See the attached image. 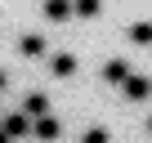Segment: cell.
Returning a JSON list of instances; mask_svg holds the SVG:
<instances>
[{"label":"cell","mask_w":152,"mask_h":143,"mask_svg":"<svg viewBox=\"0 0 152 143\" xmlns=\"http://www.w3.org/2000/svg\"><path fill=\"white\" fill-rule=\"evenodd\" d=\"M121 94H125L130 103H148V98H152V81L139 76V72H130V76L121 81Z\"/></svg>","instance_id":"6da1fadb"},{"label":"cell","mask_w":152,"mask_h":143,"mask_svg":"<svg viewBox=\"0 0 152 143\" xmlns=\"http://www.w3.org/2000/svg\"><path fill=\"white\" fill-rule=\"evenodd\" d=\"M31 134H36L40 143H54V139L63 134V121H58L54 112H45V116H31Z\"/></svg>","instance_id":"7a4b0ae2"},{"label":"cell","mask_w":152,"mask_h":143,"mask_svg":"<svg viewBox=\"0 0 152 143\" xmlns=\"http://www.w3.org/2000/svg\"><path fill=\"white\" fill-rule=\"evenodd\" d=\"M0 130H5L9 139H27L31 134V116L27 112H9V116H0Z\"/></svg>","instance_id":"3957f363"},{"label":"cell","mask_w":152,"mask_h":143,"mask_svg":"<svg viewBox=\"0 0 152 143\" xmlns=\"http://www.w3.org/2000/svg\"><path fill=\"white\" fill-rule=\"evenodd\" d=\"M130 72H134V67H130V58H107V63H103V81H107V85H121Z\"/></svg>","instance_id":"277c9868"},{"label":"cell","mask_w":152,"mask_h":143,"mask_svg":"<svg viewBox=\"0 0 152 143\" xmlns=\"http://www.w3.org/2000/svg\"><path fill=\"white\" fill-rule=\"evenodd\" d=\"M40 14H45V23H67L72 18V0H45Z\"/></svg>","instance_id":"5b68a950"},{"label":"cell","mask_w":152,"mask_h":143,"mask_svg":"<svg viewBox=\"0 0 152 143\" xmlns=\"http://www.w3.org/2000/svg\"><path fill=\"white\" fill-rule=\"evenodd\" d=\"M49 72H54L58 81L76 76V54H49Z\"/></svg>","instance_id":"8992f818"},{"label":"cell","mask_w":152,"mask_h":143,"mask_svg":"<svg viewBox=\"0 0 152 143\" xmlns=\"http://www.w3.org/2000/svg\"><path fill=\"white\" fill-rule=\"evenodd\" d=\"M18 49H23V58H40V54H45V36H36V31H31V36H23V40H18Z\"/></svg>","instance_id":"52a82bcc"},{"label":"cell","mask_w":152,"mask_h":143,"mask_svg":"<svg viewBox=\"0 0 152 143\" xmlns=\"http://www.w3.org/2000/svg\"><path fill=\"white\" fill-rule=\"evenodd\" d=\"M18 112H27V116H45V112H49V98H45V94H27Z\"/></svg>","instance_id":"ba28073f"},{"label":"cell","mask_w":152,"mask_h":143,"mask_svg":"<svg viewBox=\"0 0 152 143\" xmlns=\"http://www.w3.org/2000/svg\"><path fill=\"white\" fill-rule=\"evenodd\" d=\"M72 14L76 18H99L103 14V0H72Z\"/></svg>","instance_id":"9c48e42d"},{"label":"cell","mask_w":152,"mask_h":143,"mask_svg":"<svg viewBox=\"0 0 152 143\" xmlns=\"http://www.w3.org/2000/svg\"><path fill=\"white\" fill-rule=\"evenodd\" d=\"M125 40H130V45H152V23H134V27L125 31Z\"/></svg>","instance_id":"30bf717a"},{"label":"cell","mask_w":152,"mask_h":143,"mask_svg":"<svg viewBox=\"0 0 152 143\" xmlns=\"http://www.w3.org/2000/svg\"><path fill=\"white\" fill-rule=\"evenodd\" d=\"M81 143H112V134H107L103 125H94V130H85V134H81Z\"/></svg>","instance_id":"8fae6325"},{"label":"cell","mask_w":152,"mask_h":143,"mask_svg":"<svg viewBox=\"0 0 152 143\" xmlns=\"http://www.w3.org/2000/svg\"><path fill=\"white\" fill-rule=\"evenodd\" d=\"M5 85H9V76H5V72H0V90H5Z\"/></svg>","instance_id":"7c38bea8"},{"label":"cell","mask_w":152,"mask_h":143,"mask_svg":"<svg viewBox=\"0 0 152 143\" xmlns=\"http://www.w3.org/2000/svg\"><path fill=\"white\" fill-rule=\"evenodd\" d=\"M0 143H14V139H9V134H5V130H0Z\"/></svg>","instance_id":"4fadbf2b"},{"label":"cell","mask_w":152,"mask_h":143,"mask_svg":"<svg viewBox=\"0 0 152 143\" xmlns=\"http://www.w3.org/2000/svg\"><path fill=\"white\" fill-rule=\"evenodd\" d=\"M148 134H152V116H148Z\"/></svg>","instance_id":"5bb4252c"}]
</instances>
